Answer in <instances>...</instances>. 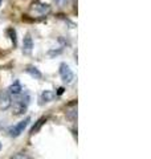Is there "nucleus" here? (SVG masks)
<instances>
[{
    "label": "nucleus",
    "instance_id": "15",
    "mask_svg": "<svg viewBox=\"0 0 151 159\" xmlns=\"http://www.w3.org/2000/svg\"><path fill=\"white\" fill-rule=\"evenodd\" d=\"M0 148H2V143H0Z\"/></svg>",
    "mask_w": 151,
    "mask_h": 159
},
{
    "label": "nucleus",
    "instance_id": "13",
    "mask_svg": "<svg viewBox=\"0 0 151 159\" xmlns=\"http://www.w3.org/2000/svg\"><path fill=\"white\" fill-rule=\"evenodd\" d=\"M54 2H56L57 6H60V7H64L65 4L68 3V0H54Z\"/></svg>",
    "mask_w": 151,
    "mask_h": 159
},
{
    "label": "nucleus",
    "instance_id": "8",
    "mask_svg": "<svg viewBox=\"0 0 151 159\" xmlns=\"http://www.w3.org/2000/svg\"><path fill=\"white\" fill-rule=\"evenodd\" d=\"M8 93L9 94H13V96H20V94L23 93V86H21V84H20V81H15L11 86H9L8 89Z\"/></svg>",
    "mask_w": 151,
    "mask_h": 159
},
{
    "label": "nucleus",
    "instance_id": "7",
    "mask_svg": "<svg viewBox=\"0 0 151 159\" xmlns=\"http://www.w3.org/2000/svg\"><path fill=\"white\" fill-rule=\"evenodd\" d=\"M32 9L34 12H37L39 15H41V16L48 15L50 12V7L48 6V4H43V3H34L32 6Z\"/></svg>",
    "mask_w": 151,
    "mask_h": 159
},
{
    "label": "nucleus",
    "instance_id": "2",
    "mask_svg": "<svg viewBox=\"0 0 151 159\" xmlns=\"http://www.w3.org/2000/svg\"><path fill=\"white\" fill-rule=\"evenodd\" d=\"M58 72H60V76H61L62 78V81L65 84H72L74 81V74L72 72V69H70V66L68 65L66 62H61L60 64V69H58Z\"/></svg>",
    "mask_w": 151,
    "mask_h": 159
},
{
    "label": "nucleus",
    "instance_id": "6",
    "mask_svg": "<svg viewBox=\"0 0 151 159\" xmlns=\"http://www.w3.org/2000/svg\"><path fill=\"white\" fill-rule=\"evenodd\" d=\"M32 51H33V40L31 34H25V37L23 39V52L24 54H31Z\"/></svg>",
    "mask_w": 151,
    "mask_h": 159
},
{
    "label": "nucleus",
    "instance_id": "4",
    "mask_svg": "<svg viewBox=\"0 0 151 159\" xmlns=\"http://www.w3.org/2000/svg\"><path fill=\"white\" fill-rule=\"evenodd\" d=\"M12 105V98L8 90H2L0 92V110H7L8 107Z\"/></svg>",
    "mask_w": 151,
    "mask_h": 159
},
{
    "label": "nucleus",
    "instance_id": "11",
    "mask_svg": "<svg viewBox=\"0 0 151 159\" xmlns=\"http://www.w3.org/2000/svg\"><path fill=\"white\" fill-rule=\"evenodd\" d=\"M8 33L11 34V40L13 41V45H16V32H15V29H8Z\"/></svg>",
    "mask_w": 151,
    "mask_h": 159
},
{
    "label": "nucleus",
    "instance_id": "3",
    "mask_svg": "<svg viewBox=\"0 0 151 159\" xmlns=\"http://www.w3.org/2000/svg\"><path fill=\"white\" fill-rule=\"evenodd\" d=\"M29 122H31V118L29 117H27L25 119H23V121H20L17 125H15L11 130H9V135L11 137H13V138H16V137H19L21 133H24V130L27 129V126L29 125Z\"/></svg>",
    "mask_w": 151,
    "mask_h": 159
},
{
    "label": "nucleus",
    "instance_id": "16",
    "mask_svg": "<svg viewBox=\"0 0 151 159\" xmlns=\"http://www.w3.org/2000/svg\"><path fill=\"white\" fill-rule=\"evenodd\" d=\"M0 4H2V0H0Z\"/></svg>",
    "mask_w": 151,
    "mask_h": 159
},
{
    "label": "nucleus",
    "instance_id": "14",
    "mask_svg": "<svg viewBox=\"0 0 151 159\" xmlns=\"http://www.w3.org/2000/svg\"><path fill=\"white\" fill-rule=\"evenodd\" d=\"M62 93H64V88H60L58 89V93L56 94V96H60V94H62Z\"/></svg>",
    "mask_w": 151,
    "mask_h": 159
},
{
    "label": "nucleus",
    "instance_id": "1",
    "mask_svg": "<svg viewBox=\"0 0 151 159\" xmlns=\"http://www.w3.org/2000/svg\"><path fill=\"white\" fill-rule=\"evenodd\" d=\"M29 103H31V94H29L28 92L21 93L17 101H15L13 114L15 116H21V114H24L25 111H27Z\"/></svg>",
    "mask_w": 151,
    "mask_h": 159
},
{
    "label": "nucleus",
    "instance_id": "12",
    "mask_svg": "<svg viewBox=\"0 0 151 159\" xmlns=\"http://www.w3.org/2000/svg\"><path fill=\"white\" fill-rule=\"evenodd\" d=\"M11 159H29V158H28V155H25V154L19 152V154H16V155H13Z\"/></svg>",
    "mask_w": 151,
    "mask_h": 159
},
{
    "label": "nucleus",
    "instance_id": "5",
    "mask_svg": "<svg viewBox=\"0 0 151 159\" xmlns=\"http://www.w3.org/2000/svg\"><path fill=\"white\" fill-rule=\"evenodd\" d=\"M56 93L53 90H45L41 93V96L39 97V103L40 105H44V103H48V102H52L54 98H56Z\"/></svg>",
    "mask_w": 151,
    "mask_h": 159
},
{
    "label": "nucleus",
    "instance_id": "9",
    "mask_svg": "<svg viewBox=\"0 0 151 159\" xmlns=\"http://www.w3.org/2000/svg\"><path fill=\"white\" fill-rule=\"evenodd\" d=\"M25 70H27V73L28 74H31V76L34 78V80H40L43 77V74H41V72L39 70V69L36 68V66H32V65H29V66H27V69H25Z\"/></svg>",
    "mask_w": 151,
    "mask_h": 159
},
{
    "label": "nucleus",
    "instance_id": "10",
    "mask_svg": "<svg viewBox=\"0 0 151 159\" xmlns=\"http://www.w3.org/2000/svg\"><path fill=\"white\" fill-rule=\"evenodd\" d=\"M45 121H47L45 118H40L39 121L36 122V125H33V127L31 129V134H32V135H33V134H36V133L40 130V129H41V126L44 125V122H45Z\"/></svg>",
    "mask_w": 151,
    "mask_h": 159
}]
</instances>
